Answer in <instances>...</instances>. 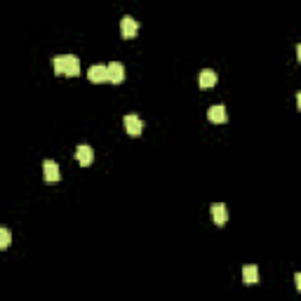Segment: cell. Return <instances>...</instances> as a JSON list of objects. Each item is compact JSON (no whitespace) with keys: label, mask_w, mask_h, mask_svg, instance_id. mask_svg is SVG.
<instances>
[{"label":"cell","mask_w":301,"mask_h":301,"mask_svg":"<svg viewBox=\"0 0 301 301\" xmlns=\"http://www.w3.org/2000/svg\"><path fill=\"white\" fill-rule=\"evenodd\" d=\"M43 174H45L47 181H59V179H62L59 165H57L54 160H45V162H43Z\"/></svg>","instance_id":"obj_5"},{"label":"cell","mask_w":301,"mask_h":301,"mask_svg":"<svg viewBox=\"0 0 301 301\" xmlns=\"http://www.w3.org/2000/svg\"><path fill=\"white\" fill-rule=\"evenodd\" d=\"M10 242H12V233H10L5 226H0V250H7Z\"/></svg>","instance_id":"obj_12"},{"label":"cell","mask_w":301,"mask_h":301,"mask_svg":"<svg viewBox=\"0 0 301 301\" xmlns=\"http://www.w3.org/2000/svg\"><path fill=\"white\" fill-rule=\"evenodd\" d=\"M123 123H125V129H127V134H129V136H139V134H142L144 123L139 120V116H134V113H127Z\"/></svg>","instance_id":"obj_2"},{"label":"cell","mask_w":301,"mask_h":301,"mask_svg":"<svg viewBox=\"0 0 301 301\" xmlns=\"http://www.w3.org/2000/svg\"><path fill=\"white\" fill-rule=\"evenodd\" d=\"M212 219H214L216 226H224L228 222V209L224 203H214L212 205Z\"/></svg>","instance_id":"obj_6"},{"label":"cell","mask_w":301,"mask_h":301,"mask_svg":"<svg viewBox=\"0 0 301 301\" xmlns=\"http://www.w3.org/2000/svg\"><path fill=\"white\" fill-rule=\"evenodd\" d=\"M75 158H78V162L83 167H87V165H92V160H94V151L87 144H80L78 148H75Z\"/></svg>","instance_id":"obj_4"},{"label":"cell","mask_w":301,"mask_h":301,"mask_svg":"<svg viewBox=\"0 0 301 301\" xmlns=\"http://www.w3.org/2000/svg\"><path fill=\"white\" fill-rule=\"evenodd\" d=\"M294 283H296V289H301V273H296L294 276Z\"/></svg>","instance_id":"obj_13"},{"label":"cell","mask_w":301,"mask_h":301,"mask_svg":"<svg viewBox=\"0 0 301 301\" xmlns=\"http://www.w3.org/2000/svg\"><path fill=\"white\" fill-rule=\"evenodd\" d=\"M198 83H200V87H203V90H207V87L216 85V73L212 71V68H205V71H200V78H198Z\"/></svg>","instance_id":"obj_10"},{"label":"cell","mask_w":301,"mask_h":301,"mask_svg":"<svg viewBox=\"0 0 301 301\" xmlns=\"http://www.w3.org/2000/svg\"><path fill=\"white\" fill-rule=\"evenodd\" d=\"M106 68H108V80H111V83H116V85H118V83H123V80H125V66L120 62L108 64Z\"/></svg>","instance_id":"obj_7"},{"label":"cell","mask_w":301,"mask_h":301,"mask_svg":"<svg viewBox=\"0 0 301 301\" xmlns=\"http://www.w3.org/2000/svg\"><path fill=\"white\" fill-rule=\"evenodd\" d=\"M54 71L59 75H68V78H73V75L80 73V62L78 57L73 54H62V57H54Z\"/></svg>","instance_id":"obj_1"},{"label":"cell","mask_w":301,"mask_h":301,"mask_svg":"<svg viewBox=\"0 0 301 301\" xmlns=\"http://www.w3.org/2000/svg\"><path fill=\"white\" fill-rule=\"evenodd\" d=\"M207 118L212 120V123H226L228 120V113H226V106L222 104H214L212 108L207 111Z\"/></svg>","instance_id":"obj_9"},{"label":"cell","mask_w":301,"mask_h":301,"mask_svg":"<svg viewBox=\"0 0 301 301\" xmlns=\"http://www.w3.org/2000/svg\"><path fill=\"white\" fill-rule=\"evenodd\" d=\"M242 280H245V285H257L259 283L257 266H245V268H242Z\"/></svg>","instance_id":"obj_11"},{"label":"cell","mask_w":301,"mask_h":301,"mask_svg":"<svg viewBox=\"0 0 301 301\" xmlns=\"http://www.w3.org/2000/svg\"><path fill=\"white\" fill-rule=\"evenodd\" d=\"M87 78L92 80V83H104V80H108V68L104 64H97V66H92L87 71Z\"/></svg>","instance_id":"obj_8"},{"label":"cell","mask_w":301,"mask_h":301,"mask_svg":"<svg viewBox=\"0 0 301 301\" xmlns=\"http://www.w3.org/2000/svg\"><path fill=\"white\" fill-rule=\"evenodd\" d=\"M136 31H139V21H136L134 17H123V21H120V33H123V38H134Z\"/></svg>","instance_id":"obj_3"}]
</instances>
